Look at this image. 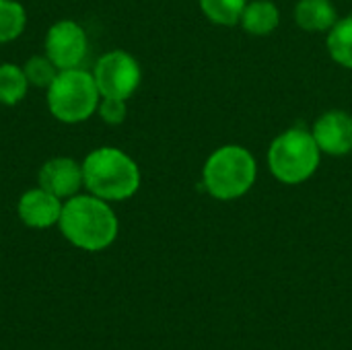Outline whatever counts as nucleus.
<instances>
[{
	"instance_id": "18",
	"label": "nucleus",
	"mask_w": 352,
	"mask_h": 350,
	"mask_svg": "<svg viewBox=\"0 0 352 350\" xmlns=\"http://www.w3.org/2000/svg\"><path fill=\"white\" fill-rule=\"evenodd\" d=\"M101 120L109 126H118L126 120L128 113V105L124 99H113V97H101L99 107H97Z\"/></svg>"
},
{
	"instance_id": "5",
	"label": "nucleus",
	"mask_w": 352,
	"mask_h": 350,
	"mask_svg": "<svg viewBox=\"0 0 352 350\" xmlns=\"http://www.w3.org/2000/svg\"><path fill=\"white\" fill-rule=\"evenodd\" d=\"M101 101L93 72L82 68L60 70L47 87V107L58 122L78 124L89 120Z\"/></svg>"
},
{
	"instance_id": "17",
	"label": "nucleus",
	"mask_w": 352,
	"mask_h": 350,
	"mask_svg": "<svg viewBox=\"0 0 352 350\" xmlns=\"http://www.w3.org/2000/svg\"><path fill=\"white\" fill-rule=\"evenodd\" d=\"M25 70V76L29 80L31 87H37V89H47L54 78L58 76V68L56 64L47 58V56H33L25 62L23 66Z\"/></svg>"
},
{
	"instance_id": "12",
	"label": "nucleus",
	"mask_w": 352,
	"mask_h": 350,
	"mask_svg": "<svg viewBox=\"0 0 352 350\" xmlns=\"http://www.w3.org/2000/svg\"><path fill=\"white\" fill-rule=\"evenodd\" d=\"M280 23V10L272 0H250L243 8L239 25L256 37L270 35Z\"/></svg>"
},
{
	"instance_id": "8",
	"label": "nucleus",
	"mask_w": 352,
	"mask_h": 350,
	"mask_svg": "<svg viewBox=\"0 0 352 350\" xmlns=\"http://www.w3.org/2000/svg\"><path fill=\"white\" fill-rule=\"evenodd\" d=\"M311 134L324 155L344 157L352 153V113L344 109H330L322 113Z\"/></svg>"
},
{
	"instance_id": "15",
	"label": "nucleus",
	"mask_w": 352,
	"mask_h": 350,
	"mask_svg": "<svg viewBox=\"0 0 352 350\" xmlns=\"http://www.w3.org/2000/svg\"><path fill=\"white\" fill-rule=\"evenodd\" d=\"M204 17L221 27H233L241 21L243 8L250 0H198Z\"/></svg>"
},
{
	"instance_id": "3",
	"label": "nucleus",
	"mask_w": 352,
	"mask_h": 350,
	"mask_svg": "<svg viewBox=\"0 0 352 350\" xmlns=\"http://www.w3.org/2000/svg\"><path fill=\"white\" fill-rule=\"evenodd\" d=\"M258 177V163L254 155L239 144H225L217 149L204 163L202 184L217 200H237L245 196Z\"/></svg>"
},
{
	"instance_id": "11",
	"label": "nucleus",
	"mask_w": 352,
	"mask_h": 350,
	"mask_svg": "<svg viewBox=\"0 0 352 350\" xmlns=\"http://www.w3.org/2000/svg\"><path fill=\"white\" fill-rule=\"evenodd\" d=\"M336 21L338 12L330 0H299L295 6V23L303 31H330Z\"/></svg>"
},
{
	"instance_id": "1",
	"label": "nucleus",
	"mask_w": 352,
	"mask_h": 350,
	"mask_svg": "<svg viewBox=\"0 0 352 350\" xmlns=\"http://www.w3.org/2000/svg\"><path fill=\"white\" fill-rule=\"evenodd\" d=\"M58 227L74 248L85 252L107 250L120 231L118 217L109 202L93 194H76L68 198L62 206Z\"/></svg>"
},
{
	"instance_id": "2",
	"label": "nucleus",
	"mask_w": 352,
	"mask_h": 350,
	"mask_svg": "<svg viewBox=\"0 0 352 350\" xmlns=\"http://www.w3.org/2000/svg\"><path fill=\"white\" fill-rule=\"evenodd\" d=\"M82 182L89 194L107 202H122L138 192L140 169L124 151L99 146L82 161Z\"/></svg>"
},
{
	"instance_id": "14",
	"label": "nucleus",
	"mask_w": 352,
	"mask_h": 350,
	"mask_svg": "<svg viewBox=\"0 0 352 350\" xmlns=\"http://www.w3.org/2000/svg\"><path fill=\"white\" fill-rule=\"evenodd\" d=\"M326 45L336 64L352 68V14L334 23V27L328 31Z\"/></svg>"
},
{
	"instance_id": "16",
	"label": "nucleus",
	"mask_w": 352,
	"mask_h": 350,
	"mask_svg": "<svg viewBox=\"0 0 352 350\" xmlns=\"http://www.w3.org/2000/svg\"><path fill=\"white\" fill-rule=\"evenodd\" d=\"M27 25V12L16 0H0V43L14 41Z\"/></svg>"
},
{
	"instance_id": "6",
	"label": "nucleus",
	"mask_w": 352,
	"mask_h": 350,
	"mask_svg": "<svg viewBox=\"0 0 352 350\" xmlns=\"http://www.w3.org/2000/svg\"><path fill=\"white\" fill-rule=\"evenodd\" d=\"M93 76L101 97H113L126 101L136 93L142 72L134 56H130L124 50H113L97 60Z\"/></svg>"
},
{
	"instance_id": "7",
	"label": "nucleus",
	"mask_w": 352,
	"mask_h": 350,
	"mask_svg": "<svg viewBox=\"0 0 352 350\" xmlns=\"http://www.w3.org/2000/svg\"><path fill=\"white\" fill-rule=\"evenodd\" d=\"M87 33L82 25L72 19L54 23L45 33V56L56 64L58 70L78 68L87 56Z\"/></svg>"
},
{
	"instance_id": "10",
	"label": "nucleus",
	"mask_w": 352,
	"mask_h": 350,
	"mask_svg": "<svg viewBox=\"0 0 352 350\" xmlns=\"http://www.w3.org/2000/svg\"><path fill=\"white\" fill-rule=\"evenodd\" d=\"M62 206H64V200H60L58 196L50 194L43 188H33V190H27L19 198L16 212L25 227L47 229V227L58 225Z\"/></svg>"
},
{
	"instance_id": "4",
	"label": "nucleus",
	"mask_w": 352,
	"mask_h": 350,
	"mask_svg": "<svg viewBox=\"0 0 352 350\" xmlns=\"http://www.w3.org/2000/svg\"><path fill=\"white\" fill-rule=\"evenodd\" d=\"M320 159L322 151L314 134L305 128L280 132L268 149V167L272 175L287 186L307 182L318 171Z\"/></svg>"
},
{
	"instance_id": "13",
	"label": "nucleus",
	"mask_w": 352,
	"mask_h": 350,
	"mask_svg": "<svg viewBox=\"0 0 352 350\" xmlns=\"http://www.w3.org/2000/svg\"><path fill=\"white\" fill-rule=\"evenodd\" d=\"M29 80L25 76L23 66L4 62L0 64V103L2 105H16L25 99L29 91Z\"/></svg>"
},
{
	"instance_id": "9",
	"label": "nucleus",
	"mask_w": 352,
	"mask_h": 350,
	"mask_svg": "<svg viewBox=\"0 0 352 350\" xmlns=\"http://www.w3.org/2000/svg\"><path fill=\"white\" fill-rule=\"evenodd\" d=\"M39 188L58 196L60 200H68L78 194L85 186L82 182V165L70 157H54L45 161L37 175Z\"/></svg>"
}]
</instances>
